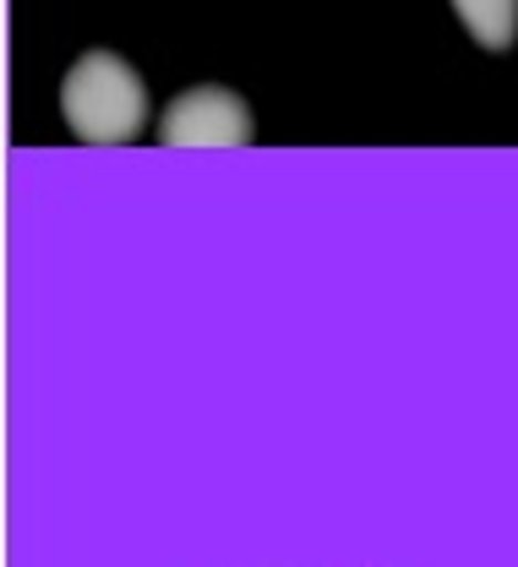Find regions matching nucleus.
Returning <instances> with one entry per match:
<instances>
[{
	"label": "nucleus",
	"instance_id": "2",
	"mask_svg": "<svg viewBox=\"0 0 518 567\" xmlns=\"http://www.w3.org/2000/svg\"><path fill=\"white\" fill-rule=\"evenodd\" d=\"M257 132L251 104L229 87H186L180 99H169L158 142L164 147H246Z\"/></svg>",
	"mask_w": 518,
	"mask_h": 567
},
{
	"label": "nucleus",
	"instance_id": "1",
	"mask_svg": "<svg viewBox=\"0 0 518 567\" xmlns=\"http://www.w3.org/2000/svg\"><path fill=\"white\" fill-rule=\"evenodd\" d=\"M61 115L76 137L93 142V147L132 142L148 126V87L121 55L87 50V55H76V66L61 82Z\"/></svg>",
	"mask_w": 518,
	"mask_h": 567
},
{
	"label": "nucleus",
	"instance_id": "3",
	"mask_svg": "<svg viewBox=\"0 0 518 567\" xmlns=\"http://www.w3.org/2000/svg\"><path fill=\"white\" fill-rule=\"evenodd\" d=\"M458 22L480 50H514L518 39V0H453Z\"/></svg>",
	"mask_w": 518,
	"mask_h": 567
}]
</instances>
